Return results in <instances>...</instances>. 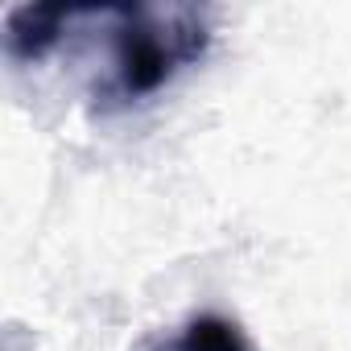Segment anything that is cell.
Masks as SVG:
<instances>
[{"instance_id": "1", "label": "cell", "mask_w": 351, "mask_h": 351, "mask_svg": "<svg viewBox=\"0 0 351 351\" xmlns=\"http://www.w3.org/2000/svg\"><path fill=\"white\" fill-rule=\"evenodd\" d=\"M108 66L95 79V108H128L157 95L211 46V17L195 5H104Z\"/></svg>"}, {"instance_id": "2", "label": "cell", "mask_w": 351, "mask_h": 351, "mask_svg": "<svg viewBox=\"0 0 351 351\" xmlns=\"http://www.w3.org/2000/svg\"><path fill=\"white\" fill-rule=\"evenodd\" d=\"M149 351H256L248 343V335L240 330L236 318L203 310L195 318H186L173 335H161Z\"/></svg>"}]
</instances>
